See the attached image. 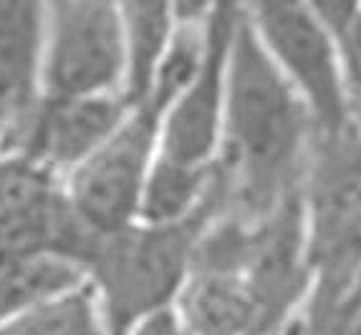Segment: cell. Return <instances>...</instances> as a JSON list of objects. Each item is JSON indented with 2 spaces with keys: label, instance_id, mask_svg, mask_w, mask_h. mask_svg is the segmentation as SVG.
I'll use <instances>...</instances> for the list:
<instances>
[{
  "label": "cell",
  "instance_id": "6da1fadb",
  "mask_svg": "<svg viewBox=\"0 0 361 335\" xmlns=\"http://www.w3.org/2000/svg\"><path fill=\"white\" fill-rule=\"evenodd\" d=\"M316 134L308 101L263 48L240 8L212 177L215 215L255 222L298 194Z\"/></svg>",
  "mask_w": 361,
  "mask_h": 335
},
{
  "label": "cell",
  "instance_id": "7a4b0ae2",
  "mask_svg": "<svg viewBox=\"0 0 361 335\" xmlns=\"http://www.w3.org/2000/svg\"><path fill=\"white\" fill-rule=\"evenodd\" d=\"M202 43L205 28H177L147 91L132 99L129 111L97 154L68 174V194L97 232L137 220L147 177L162 149L167 111L197 66Z\"/></svg>",
  "mask_w": 361,
  "mask_h": 335
},
{
  "label": "cell",
  "instance_id": "3957f363",
  "mask_svg": "<svg viewBox=\"0 0 361 335\" xmlns=\"http://www.w3.org/2000/svg\"><path fill=\"white\" fill-rule=\"evenodd\" d=\"M215 212L177 225L134 220L99 232L84 272L102 305L109 335H127L152 312L172 308L192 272L195 247Z\"/></svg>",
  "mask_w": 361,
  "mask_h": 335
},
{
  "label": "cell",
  "instance_id": "277c9868",
  "mask_svg": "<svg viewBox=\"0 0 361 335\" xmlns=\"http://www.w3.org/2000/svg\"><path fill=\"white\" fill-rule=\"evenodd\" d=\"M43 94H129V41L116 0H43Z\"/></svg>",
  "mask_w": 361,
  "mask_h": 335
},
{
  "label": "cell",
  "instance_id": "5b68a950",
  "mask_svg": "<svg viewBox=\"0 0 361 335\" xmlns=\"http://www.w3.org/2000/svg\"><path fill=\"white\" fill-rule=\"evenodd\" d=\"M243 15L271 58L301 91L319 132L349 124L338 41L308 0H240Z\"/></svg>",
  "mask_w": 361,
  "mask_h": 335
},
{
  "label": "cell",
  "instance_id": "8992f818",
  "mask_svg": "<svg viewBox=\"0 0 361 335\" xmlns=\"http://www.w3.org/2000/svg\"><path fill=\"white\" fill-rule=\"evenodd\" d=\"M97 237L63 177L23 154H0V245L68 260L84 270Z\"/></svg>",
  "mask_w": 361,
  "mask_h": 335
},
{
  "label": "cell",
  "instance_id": "52a82bcc",
  "mask_svg": "<svg viewBox=\"0 0 361 335\" xmlns=\"http://www.w3.org/2000/svg\"><path fill=\"white\" fill-rule=\"evenodd\" d=\"M240 0H220L205 25V43L195 71L167 111L159 156L192 167H212L220 146L228 66Z\"/></svg>",
  "mask_w": 361,
  "mask_h": 335
},
{
  "label": "cell",
  "instance_id": "ba28073f",
  "mask_svg": "<svg viewBox=\"0 0 361 335\" xmlns=\"http://www.w3.org/2000/svg\"><path fill=\"white\" fill-rule=\"evenodd\" d=\"M129 94L49 96L43 94L6 154H23L30 162L68 179L81 164L99 151L124 114Z\"/></svg>",
  "mask_w": 361,
  "mask_h": 335
},
{
  "label": "cell",
  "instance_id": "9c48e42d",
  "mask_svg": "<svg viewBox=\"0 0 361 335\" xmlns=\"http://www.w3.org/2000/svg\"><path fill=\"white\" fill-rule=\"evenodd\" d=\"M43 96V0H0V154Z\"/></svg>",
  "mask_w": 361,
  "mask_h": 335
},
{
  "label": "cell",
  "instance_id": "30bf717a",
  "mask_svg": "<svg viewBox=\"0 0 361 335\" xmlns=\"http://www.w3.org/2000/svg\"><path fill=\"white\" fill-rule=\"evenodd\" d=\"M175 308L190 335H265L245 272L192 267Z\"/></svg>",
  "mask_w": 361,
  "mask_h": 335
},
{
  "label": "cell",
  "instance_id": "8fae6325",
  "mask_svg": "<svg viewBox=\"0 0 361 335\" xmlns=\"http://www.w3.org/2000/svg\"><path fill=\"white\" fill-rule=\"evenodd\" d=\"M212 167H192L157 156L147 177L137 220L149 225H177L215 212L212 204Z\"/></svg>",
  "mask_w": 361,
  "mask_h": 335
},
{
  "label": "cell",
  "instance_id": "7c38bea8",
  "mask_svg": "<svg viewBox=\"0 0 361 335\" xmlns=\"http://www.w3.org/2000/svg\"><path fill=\"white\" fill-rule=\"evenodd\" d=\"M84 282V270L68 260L0 245V323Z\"/></svg>",
  "mask_w": 361,
  "mask_h": 335
},
{
  "label": "cell",
  "instance_id": "4fadbf2b",
  "mask_svg": "<svg viewBox=\"0 0 361 335\" xmlns=\"http://www.w3.org/2000/svg\"><path fill=\"white\" fill-rule=\"evenodd\" d=\"M129 41V96L137 99L154 78L177 33L175 0H116Z\"/></svg>",
  "mask_w": 361,
  "mask_h": 335
},
{
  "label": "cell",
  "instance_id": "5bb4252c",
  "mask_svg": "<svg viewBox=\"0 0 361 335\" xmlns=\"http://www.w3.org/2000/svg\"><path fill=\"white\" fill-rule=\"evenodd\" d=\"M0 335H109V328L97 295L84 282L3 320Z\"/></svg>",
  "mask_w": 361,
  "mask_h": 335
},
{
  "label": "cell",
  "instance_id": "9a60e30c",
  "mask_svg": "<svg viewBox=\"0 0 361 335\" xmlns=\"http://www.w3.org/2000/svg\"><path fill=\"white\" fill-rule=\"evenodd\" d=\"M338 58H341L349 116L354 121H361V3L356 8L354 18L338 36Z\"/></svg>",
  "mask_w": 361,
  "mask_h": 335
},
{
  "label": "cell",
  "instance_id": "2e32d148",
  "mask_svg": "<svg viewBox=\"0 0 361 335\" xmlns=\"http://www.w3.org/2000/svg\"><path fill=\"white\" fill-rule=\"evenodd\" d=\"M127 335H190V330L182 323L177 308H164L159 312H152L145 320H139Z\"/></svg>",
  "mask_w": 361,
  "mask_h": 335
},
{
  "label": "cell",
  "instance_id": "e0dca14e",
  "mask_svg": "<svg viewBox=\"0 0 361 335\" xmlns=\"http://www.w3.org/2000/svg\"><path fill=\"white\" fill-rule=\"evenodd\" d=\"M308 3L316 8V13L326 20V25L334 30V36H336V41H338L343 28L354 18V13L361 0H308Z\"/></svg>",
  "mask_w": 361,
  "mask_h": 335
},
{
  "label": "cell",
  "instance_id": "ac0fdd59",
  "mask_svg": "<svg viewBox=\"0 0 361 335\" xmlns=\"http://www.w3.org/2000/svg\"><path fill=\"white\" fill-rule=\"evenodd\" d=\"M220 0H175L177 25L180 28H205L215 15Z\"/></svg>",
  "mask_w": 361,
  "mask_h": 335
},
{
  "label": "cell",
  "instance_id": "d6986e66",
  "mask_svg": "<svg viewBox=\"0 0 361 335\" xmlns=\"http://www.w3.org/2000/svg\"><path fill=\"white\" fill-rule=\"evenodd\" d=\"M283 335H301V320H298V323H293V325H290V328L286 330Z\"/></svg>",
  "mask_w": 361,
  "mask_h": 335
}]
</instances>
